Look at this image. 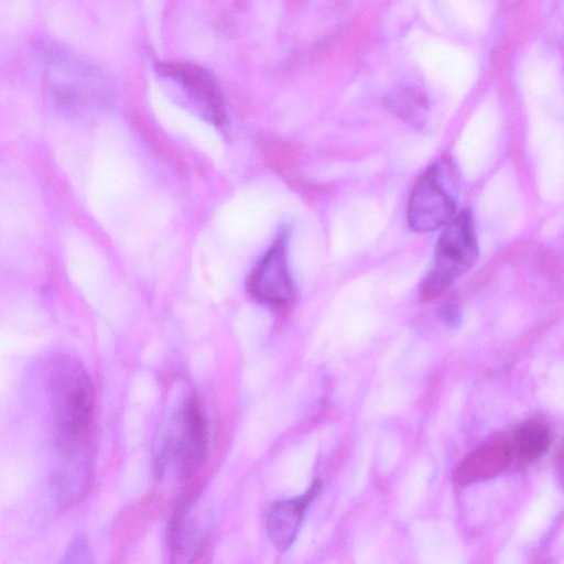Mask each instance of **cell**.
I'll list each match as a JSON object with an SVG mask.
<instances>
[{
  "label": "cell",
  "instance_id": "2",
  "mask_svg": "<svg viewBox=\"0 0 564 564\" xmlns=\"http://www.w3.org/2000/svg\"><path fill=\"white\" fill-rule=\"evenodd\" d=\"M156 445L159 476L188 477L200 466L208 442L205 412L194 394H187L171 412Z\"/></svg>",
  "mask_w": 564,
  "mask_h": 564
},
{
  "label": "cell",
  "instance_id": "5",
  "mask_svg": "<svg viewBox=\"0 0 564 564\" xmlns=\"http://www.w3.org/2000/svg\"><path fill=\"white\" fill-rule=\"evenodd\" d=\"M288 230H280L247 279L249 294L261 303L284 305L295 294L288 261Z\"/></svg>",
  "mask_w": 564,
  "mask_h": 564
},
{
  "label": "cell",
  "instance_id": "4",
  "mask_svg": "<svg viewBox=\"0 0 564 564\" xmlns=\"http://www.w3.org/2000/svg\"><path fill=\"white\" fill-rule=\"evenodd\" d=\"M42 55L44 85L55 108L67 115L82 111L89 98L87 68L59 46L48 45Z\"/></svg>",
  "mask_w": 564,
  "mask_h": 564
},
{
  "label": "cell",
  "instance_id": "13",
  "mask_svg": "<svg viewBox=\"0 0 564 564\" xmlns=\"http://www.w3.org/2000/svg\"><path fill=\"white\" fill-rule=\"evenodd\" d=\"M63 563H89L93 562L91 552L87 541L83 536L75 538L67 547Z\"/></svg>",
  "mask_w": 564,
  "mask_h": 564
},
{
  "label": "cell",
  "instance_id": "10",
  "mask_svg": "<svg viewBox=\"0 0 564 564\" xmlns=\"http://www.w3.org/2000/svg\"><path fill=\"white\" fill-rule=\"evenodd\" d=\"M512 457L510 438H494L484 443L464 459L457 469L456 478L462 484H468L495 476L507 468Z\"/></svg>",
  "mask_w": 564,
  "mask_h": 564
},
{
  "label": "cell",
  "instance_id": "3",
  "mask_svg": "<svg viewBox=\"0 0 564 564\" xmlns=\"http://www.w3.org/2000/svg\"><path fill=\"white\" fill-rule=\"evenodd\" d=\"M478 247L471 215L462 210L438 237L432 267L420 288L422 301L435 299L477 261Z\"/></svg>",
  "mask_w": 564,
  "mask_h": 564
},
{
  "label": "cell",
  "instance_id": "9",
  "mask_svg": "<svg viewBox=\"0 0 564 564\" xmlns=\"http://www.w3.org/2000/svg\"><path fill=\"white\" fill-rule=\"evenodd\" d=\"M163 74L177 82L198 107L200 115L213 123L224 119V108L218 88L208 73L188 64H167Z\"/></svg>",
  "mask_w": 564,
  "mask_h": 564
},
{
  "label": "cell",
  "instance_id": "14",
  "mask_svg": "<svg viewBox=\"0 0 564 564\" xmlns=\"http://www.w3.org/2000/svg\"><path fill=\"white\" fill-rule=\"evenodd\" d=\"M440 313H441V316L443 317V319L445 322H447L448 324H456L458 322L459 315H460L457 303L453 302V301L445 303L442 306Z\"/></svg>",
  "mask_w": 564,
  "mask_h": 564
},
{
  "label": "cell",
  "instance_id": "12",
  "mask_svg": "<svg viewBox=\"0 0 564 564\" xmlns=\"http://www.w3.org/2000/svg\"><path fill=\"white\" fill-rule=\"evenodd\" d=\"M510 441L513 455L521 460L532 462L547 451L551 432L545 423L539 420H529L518 427Z\"/></svg>",
  "mask_w": 564,
  "mask_h": 564
},
{
  "label": "cell",
  "instance_id": "8",
  "mask_svg": "<svg viewBox=\"0 0 564 564\" xmlns=\"http://www.w3.org/2000/svg\"><path fill=\"white\" fill-rule=\"evenodd\" d=\"M321 487V480L316 479L304 494L271 505L265 517V529L276 551L284 552L293 544L305 510L318 495Z\"/></svg>",
  "mask_w": 564,
  "mask_h": 564
},
{
  "label": "cell",
  "instance_id": "11",
  "mask_svg": "<svg viewBox=\"0 0 564 564\" xmlns=\"http://www.w3.org/2000/svg\"><path fill=\"white\" fill-rule=\"evenodd\" d=\"M384 104L412 127L420 128L424 124L429 104L420 89L412 86H398L386 96Z\"/></svg>",
  "mask_w": 564,
  "mask_h": 564
},
{
  "label": "cell",
  "instance_id": "7",
  "mask_svg": "<svg viewBox=\"0 0 564 564\" xmlns=\"http://www.w3.org/2000/svg\"><path fill=\"white\" fill-rule=\"evenodd\" d=\"M212 514L196 501H187L175 512L170 528V545L177 562H191L205 547L212 531Z\"/></svg>",
  "mask_w": 564,
  "mask_h": 564
},
{
  "label": "cell",
  "instance_id": "1",
  "mask_svg": "<svg viewBox=\"0 0 564 564\" xmlns=\"http://www.w3.org/2000/svg\"><path fill=\"white\" fill-rule=\"evenodd\" d=\"M47 389L53 441L61 460L57 468L93 467L94 389L86 368L72 355H55L48 362Z\"/></svg>",
  "mask_w": 564,
  "mask_h": 564
},
{
  "label": "cell",
  "instance_id": "6",
  "mask_svg": "<svg viewBox=\"0 0 564 564\" xmlns=\"http://www.w3.org/2000/svg\"><path fill=\"white\" fill-rule=\"evenodd\" d=\"M455 200L446 189L437 164L430 166L413 187L406 208L409 226L416 232L434 231L446 225Z\"/></svg>",
  "mask_w": 564,
  "mask_h": 564
}]
</instances>
